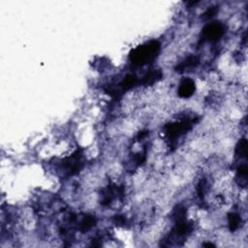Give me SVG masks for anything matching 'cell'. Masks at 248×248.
Segmentation results:
<instances>
[{
	"instance_id": "cell-2",
	"label": "cell",
	"mask_w": 248,
	"mask_h": 248,
	"mask_svg": "<svg viewBox=\"0 0 248 248\" xmlns=\"http://www.w3.org/2000/svg\"><path fill=\"white\" fill-rule=\"evenodd\" d=\"M195 90V83L190 78H185L180 82L178 88V94L181 97H189L193 94Z\"/></svg>"
},
{
	"instance_id": "cell-1",
	"label": "cell",
	"mask_w": 248,
	"mask_h": 248,
	"mask_svg": "<svg viewBox=\"0 0 248 248\" xmlns=\"http://www.w3.org/2000/svg\"><path fill=\"white\" fill-rule=\"evenodd\" d=\"M158 47L159 46L156 42L150 43L144 46H140L134 51L132 55V59L134 63H138V64L146 63V61L149 60L156 53Z\"/></svg>"
}]
</instances>
